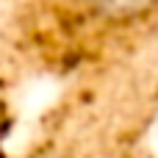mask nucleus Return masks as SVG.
Returning <instances> with one entry per match:
<instances>
[{
	"label": "nucleus",
	"instance_id": "nucleus-1",
	"mask_svg": "<svg viewBox=\"0 0 158 158\" xmlns=\"http://www.w3.org/2000/svg\"><path fill=\"white\" fill-rule=\"evenodd\" d=\"M89 14L106 22H136L158 8V0H81Z\"/></svg>",
	"mask_w": 158,
	"mask_h": 158
}]
</instances>
